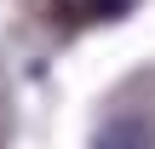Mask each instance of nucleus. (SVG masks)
Instances as JSON below:
<instances>
[{
    "label": "nucleus",
    "mask_w": 155,
    "mask_h": 149,
    "mask_svg": "<svg viewBox=\"0 0 155 149\" xmlns=\"http://www.w3.org/2000/svg\"><path fill=\"white\" fill-rule=\"evenodd\" d=\"M92 149H155L150 121H138V115H121V121H109V126L98 132V144H92Z\"/></svg>",
    "instance_id": "nucleus-1"
}]
</instances>
